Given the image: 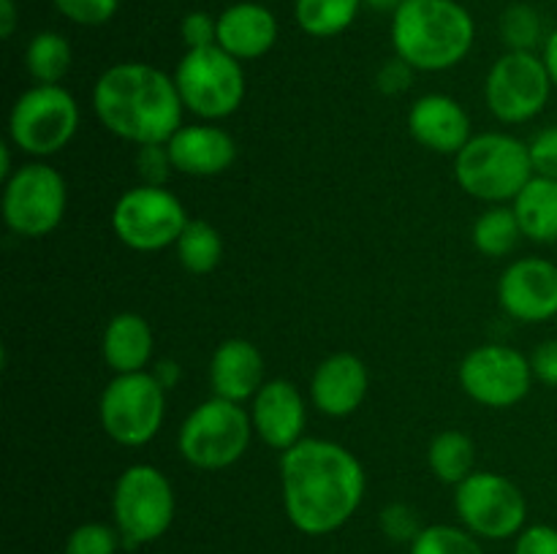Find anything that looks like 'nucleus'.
I'll return each instance as SVG.
<instances>
[{
    "mask_svg": "<svg viewBox=\"0 0 557 554\" xmlns=\"http://www.w3.org/2000/svg\"><path fill=\"white\" fill-rule=\"evenodd\" d=\"M283 508L305 536H330L348 525L368 489L364 467L346 445L302 438L281 454Z\"/></svg>",
    "mask_w": 557,
    "mask_h": 554,
    "instance_id": "1",
    "label": "nucleus"
},
{
    "mask_svg": "<svg viewBox=\"0 0 557 554\" xmlns=\"http://www.w3.org/2000/svg\"><path fill=\"white\" fill-rule=\"evenodd\" d=\"M92 112L103 128L136 147L166 144L183 128L174 76L147 63H114L92 87Z\"/></svg>",
    "mask_w": 557,
    "mask_h": 554,
    "instance_id": "2",
    "label": "nucleus"
},
{
    "mask_svg": "<svg viewBox=\"0 0 557 554\" xmlns=\"http://www.w3.org/2000/svg\"><path fill=\"white\" fill-rule=\"evenodd\" d=\"M473 36V16L457 0H406L392 14V47L413 71L455 68Z\"/></svg>",
    "mask_w": 557,
    "mask_h": 554,
    "instance_id": "3",
    "label": "nucleus"
},
{
    "mask_svg": "<svg viewBox=\"0 0 557 554\" xmlns=\"http://www.w3.org/2000/svg\"><path fill=\"white\" fill-rule=\"evenodd\" d=\"M455 177L468 196L487 204H506L533 177L531 152L522 139L500 130L471 136L455 155Z\"/></svg>",
    "mask_w": 557,
    "mask_h": 554,
    "instance_id": "4",
    "label": "nucleus"
},
{
    "mask_svg": "<svg viewBox=\"0 0 557 554\" xmlns=\"http://www.w3.org/2000/svg\"><path fill=\"white\" fill-rule=\"evenodd\" d=\"M177 511V498L166 473L158 467L131 465L120 473L112 492V525L125 549L156 543L169 532Z\"/></svg>",
    "mask_w": 557,
    "mask_h": 554,
    "instance_id": "5",
    "label": "nucleus"
},
{
    "mask_svg": "<svg viewBox=\"0 0 557 554\" xmlns=\"http://www.w3.org/2000/svg\"><path fill=\"white\" fill-rule=\"evenodd\" d=\"M250 413L239 402L210 396L188 413L177 435L183 459L196 470H226L243 459L253 438Z\"/></svg>",
    "mask_w": 557,
    "mask_h": 554,
    "instance_id": "6",
    "label": "nucleus"
},
{
    "mask_svg": "<svg viewBox=\"0 0 557 554\" xmlns=\"http://www.w3.org/2000/svg\"><path fill=\"white\" fill-rule=\"evenodd\" d=\"M174 85L185 112L205 123L237 112L245 101V71L237 58L221 47L188 49L174 71Z\"/></svg>",
    "mask_w": 557,
    "mask_h": 554,
    "instance_id": "7",
    "label": "nucleus"
},
{
    "mask_svg": "<svg viewBox=\"0 0 557 554\" xmlns=\"http://www.w3.org/2000/svg\"><path fill=\"white\" fill-rule=\"evenodd\" d=\"M79 128V103L63 85H33L14 101L9 139L20 152L49 158L69 147Z\"/></svg>",
    "mask_w": 557,
    "mask_h": 554,
    "instance_id": "8",
    "label": "nucleus"
},
{
    "mask_svg": "<svg viewBox=\"0 0 557 554\" xmlns=\"http://www.w3.org/2000/svg\"><path fill=\"white\" fill-rule=\"evenodd\" d=\"M166 416V389L150 369L114 375L98 400L101 427L114 443L139 449L150 443L163 427Z\"/></svg>",
    "mask_w": 557,
    "mask_h": 554,
    "instance_id": "9",
    "label": "nucleus"
},
{
    "mask_svg": "<svg viewBox=\"0 0 557 554\" xmlns=\"http://www.w3.org/2000/svg\"><path fill=\"white\" fill-rule=\"evenodd\" d=\"M3 223L25 239H41L63 223L69 188L63 174L44 161L25 163L3 182Z\"/></svg>",
    "mask_w": 557,
    "mask_h": 554,
    "instance_id": "10",
    "label": "nucleus"
},
{
    "mask_svg": "<svg viewBox=\"0 0 557 554\" xmlns=\"http://www.w3.org/2000/svg\"><path fill=\"white\" fill-rule=\"evenodd\" d=\"M455 511L462 527L484 541H506L525 530L528 500L511 478L476 470L455 487Z\"/></svg>",
    "mask_w": 557,
    "mask_h": 554,
    "instance_id": "11",
    "label": "nucleus"
},
{
    "mask_svg": "<svg viewBox=\"0 0 557 554\" xmlns=\"http://www.w3.org/2000/svg\"><path fill=\"white\" fill-rule=\"evenodd\" d=\"M188 221L183 201L166 190V185H136L120 196L112 210L117 239L139 253H156L177 244Z\"/></svg>",
    "mask_w": 557,
    "mask_h": 554,
    "instance_id": "12",
    "label": "nucleus"
},
{
    "mask_svg": "<svg viewBox=\"0 0 557 554\" xmlns=\"http://www.w3.org/2000/svg\"><path fill=\"white\" fill-rule=\"evenodd\" d=\"M553 76L536 52H506L490 68L484 101L495 119L520 125L544 112L553 96Z\"/></svg>",
    "mask_w": 557,
    "mask_h": 554,
    "instance_id": "13",
    "label": "nucleus"
},
{
    "mask_svg": "<svg viewBox=\"0 0 557 554\" xmlns=\"http://www.w3.org/2000/svg\"><path fill=\"white\" fill-rule=\"evenodd\" d=\"M462 391L484 407H515L531 394V358L511 345L487 342L468 353L457 369Z\"/></svg>",
    "mask_w": 557,
    "mask_h": 554,
    "instance_id": "14",
    "label": "nucleus"
},
{
    "mask_svg": "<svg viewBox=\"0 0 557 554\" xmlns=\"http://www.w3.org/2000/svg\"><path fill=\"white\" fill-rule=\"evenodd\" d=\"M498 302L509 318L544 324L557 315V264L539 255L511 261L498 280Z\"/></svg>",
    "mask_w": 557,
    "mask_h": 554,
    "instance_id": "15",
    "label": "nucleus"
},
{
    "mask_svg": "<svg viewBox=\"0 0 557 554\" xmlns=\"http://www.w3.org/2000/svg\"><path fill=\"white\" fill-rule=\"evenodd\" d=\"M248 413L253 432L281 454L305 438L308 407H305L302 391L292 380H267L259 394L250 400Z\"/></svg>",
    "mask_w": 557,
    "mask_h": 554,
    "instance_id": "16",
    "label": "nucleus"
},
{
    "mask_svg": "<svg viewBox=\"0 0 557 554\" xmlns=\"http://www.w3.org/2000/svg\"><path fill=\"white\" fill-rule=\"evenodd\" d=\"M370 391L368 364L357 353H332L310 378V402L330 418H346L362 407Z\"/></svg>",
    "mask_w": 557,
    "mask_h": 554,
    "instance_id": "17",
    "label": "nucleus"
},
{
    "mask_svg": "<svg viewBox=\"0 0 557 554\" xmlns=\"http://www.w3.org/2000/svg\"><path fill=\"white\" fill-rule=\"evenodd\" d=\"M408 130L424 150L457 155L471 141V117L451 96L428 92L413 101L408 112Z\"/></svg>",
    "mask_w": 557,
    "mask_h": 554,
    "instance_id": "18",
    "label": "nucleus"
},
{
    "mask_svg": "<svg viewBox=\"0 0 557 554\" xmlns=\"http://www.w3.org/2000/svg\"><path fill=\"white\" fill-rule=\"evenodd\" d=\"M174 172L188 177H218L237 161V141L218 125H183L166 141Z\"/></svg>",
    "mask_w": 557,
    "mask_h": 554,
    "instance_id": "19",
    "label": "nucleus"
},
{
    "mask_svg": "<svg viewBox=\"0 0 557 554\" xmlns=\"http://www.w3.org/2000/svg\"><path fill=\"white\" fill-rule=\"evenodd\" d=\"M264 383V356L253 342L232 337L215 348L210 358L212 396L243 405L245 400H253Z\"/></svg>",
    "mask_w": 557,
    "mask_h": 554,
    "instance_id": "20",
    "label": "nucleus"
},
{
    "mask_svg": "<svg viewBox=\"0 0 557 554\" xmlns=\"http://www.w3.org/2000/svg\"><path fill=\"white\" fill-rule=\"evenodd\" d=\"M277 41V20L261 3H234L218 16V47L232 58H264Z\"/></svg>",
    "mask_w": 557,
    "mask_h": 554,
    "instance_id": "21",
    "label": "nucleus"
},
{
    "mask_svg": "<svg viewBox=\"0 0 557 554\" xmlns=\"http://www.w3.org/2000/svg\"><path fill=\"white\" fill-rule=\"evenodd\" d=\"M101 353L114 375L145 373L156 353L152 326L139 313H117L103 329Z\"/></svg>",
    "mask_w": 557,
    "mask_h": 554,
    "instance_id": "22",
    "label": "nucleus"
},
{
    "mask_svg": "<svg viewBox=\"0 0 557 554\" xmlns=\"http://www.w3.org/2000/svg\"><path fill=\"white\" fill-rule=\"evenodd\" d=\"M522 237L539 244L557 242V179L533 174L525 188L511 201Z\"/></svg>",
    "mask_w": 557,
    "mask_h": 554,
    "instance_id": "23",
    "label": "nucleus"
},
{
    "mask_svg": "<svg viewBox=\"0 0 557 554\" xmlns=\"http://www.w3.org/2000/svg\"><path fill=\"white\" fill-rule=\"evenodd\" d=\"M428 465L438 481L457 487L476 473V443L460 429H444L430 440Z\"/></svg>",
    "mask_w": 557,
    "mask_h": 554,
    "instance_id": "24",
    "label": "nucleus"
},
{
    "mask_svg": "<svg viewBox=\"0 0 557 554\" xmlns=\"http://www.w3.org/2000/svg\"><path fill=\"white\" fill-rule=\"evenodd\" d=\"M471 239L473 248L482 255H487V259H504V255L515 253V248L522 239V228L515 210L504 204L490 206L473 223Z\"/></svg>",
    "mask_w": 557,
    "mask_h": 554,
    "instance_id": "25",
    "label": "nucleus"
},
{
    "mask_svg": "<svg viewBox=\"0 0 557 554\" xmlns=\"http://www.w3.org/2000/svg\"><path fill=\"white\" fill-rule=\"evenodd\" d=\"M362 0H294V20L308 36H341L357 20Z\"/></svg>",
    "mask_w": 557,
    "mask_h": 554,
    "instance_id": "26",
    "label": "nucleus"
},
{
    "mask_svg": "<svg viewBox=\"0 0 557 554\" xmlns=\"http://www.w3.org/2000/svg\"><path fill=\"white\" fill-rule=\"evenodd\" d=\"M25 68L36 85H60L71 71V43L54 30L36 33L25 49Z\"/></svg>",
    "mask_w": 557,
    "mask_h": 554,
    "instance_id": "27",
    "label": "nucleus"
},
{
    "mask_svg": "<svg viewBox=\"0 0 557 554\" xmlns=\"http://www.w3.org/2000/svg\"><path fill=\"white\" fill-rule=\"evenodd\" d=\"M177 259L185 272L190 275H210L218 269L223 259V239L218 228L207 221H188V226L180 234L177 244Z\"/></svg>",
    "mask_w": 557,
    "mask_h": 554,
    "instance_id": "28",
    "label": "nucleus"
},
{
    "mask_svg": "<svg viewBox=\"0 0 557 554\" xmlns=\"http://www.w3.org/2000/svg\"><path fill=\"white\" fill-rule=\"evenodd\" d=\"M500 38H504L509 52H533L544 38L542 14L528 3H511L509 9L500 14Z\"/></svg>",
    "mask_w": 557,
    "mask_h": 554,
    "instance_id": "29",
    "label": "nucleus"
},
{
    "mask_svg": "<svg viewBox=\"0 0 557 554\" xmlns=\"http://www.w3.org/2000/svg\"><path fill=\"white\" fill-rule=\"evenodd\" d=\"M408 554H484V549L466 527L430 525L413 538Z\"/></svg>",
    "mask_w": 557,
    "mask_h": 554,
    "instance_id": "30",
    "label": "nucleus"
},
{
    "mask_svg": "<svg viewBox=\"0 0 557 554\" xmlns=\"http://www.w3.org/2000/svg\"><path fill=\"white\" fill-rule=\"evenodd\" d=\"M123 546L117 527L107 521H85L65 538L63 554H117Z\"/></svg>",
    "mask_w": 557,
    "mask_h": 554,
    "instance_id": "31",
    "label": "nucleus"
},
{
    "mask_svg": "<svg viewBox=\"0 0 557 554\" xmlns=\"http://www.w3.org/2000/svg\"><path fill=\"white\" fill-rule=\"evenodd\" d=\"M381 532L395 543H408L411 546L413 538L424 530L419 514L406 503H389L379 516Z\"/></svg>",
    "mask_w": 557,
    "mask_h": 554,
    "instance_id": "32",
    "label": "nucleus"
},
{
    "mask_svg": "<svg viewBox=\"0 0 557 554\" xmlns=\"http://www.w3.org/2000/svg\"><path fill=\"white\" fill-rule=\"evenodd\" d=\"M54 9L71 20L74 25L98 27L107 25L114 14H117L120 0H52Z\"/></svg>",
    "mask_w": 557,
    "mask_h": 554,
    "instance_id": "33",
    "label": "nucleus"
},
{
    "mask_svg": "<svg viewBox=\"0 0 557 554\" xmlns=\"http://www.w3.org/2000/svg\"><path fill=\"white\" fill-rule=\"evenodd\" d=\"M136 168H139L141 185H166L169 174L174 172L172 155L166 144H145L136 152Z\"/></svg>",
    "mask_w": 557,
    "mask_h": 554,
    "instance_id": "34",
    "label": "nucleus"
},
{
    "mask_svg": "<svg viewBox=\"0 0 557 554\" xmlns=\"http://www.w3.org/2000/svg\"><path fill=\"white\" fill-rule=\"evenodd\" d=\"M533 174L557 179V125H547L528 141Z\"/></svg>",
    "mask_w": 557,
    "mask_h": 554,
    "instance_id": "35",
    "label": "nucleus"
},
{
    "mask_svg": "<svg viewBox=\"0 0 557 554\" xmlns=\"http://www.w3.org/2000/svg\"><path fill=\"white\" fill-rule=\"evenodd\" d=\"M180 36H183L188 49H205L218 43V20L207 11H190L185 14L183 25H180Z\"/></svg>",
    "mask_w": 557,
    "mask_h": 554,
    "instance_id": "36",
    "label": "nucleus"
},
{
    "mask_svg": "<svg viewBox=\"0 0 557 554\" xmlns=\"http://www.w3.org/2000/svg\"><path fill=\"white\" fill-rule=\"evenodd\" d=\"M515 554H557V527H525V530L515 538Z\"/></svg>",
    "mask_w": 557,
    "mask_h": 554,
    "instance_id": "37",
    "label": "nucleus"
},
{
    "mask_svg": "<svg viewBox=\"0 0 557 554\" xmlns=\"http://www.w3.org/2000/svg\"><path fill=\"white\" fill-rule=\"evenodd\" d=\"M411 79H413V68L406 63V60L395 54V58L386 60V63L379 68L375 85H379V90L384 92V96H400V92H406L408 87H411Z\"/></svg>",
    "mask_w": 557,
    "mask_h": 554,
    "instance_id": "38",
    "label": "nucleus"
},
{
    "mask_svg": "<svg viewBox=\"0 0 557 554\" xmlns=\"http://www.w3.org/2000/svg\"><path fill=\"white\" fill-rule=\"evenodd\" d=\"M531 367H533V378L542 380V383L549 386V389H557V337L555 340L542 342V345L533 351Z\"/></svg>",
    "mask_w": 557,
    "mask_h": 554,
    "instance_id": "39",
    "label": "nucleus"
},
{
    "mask_svg": "<svg viewBox=\"0 0 557 554\" xmlns=\"http://www.w3.org/2000/svg\"><path fill=\"white\" fill-rule=\"evenodd\" d=\"M150 373L156 375L158 383H161L166 391L174 389V386L180 383V378H183V369H180V364L177 362H169V358H166V362H158L156 367L150 369Z\"/></svg>",
    "mask_w": 557,
    "mask_h": 554,
    "instance_id": "40",
    "label": "nucleus"
},
{
    "mask_svg": "<svg viewBox=\"0 0 557 554\" xmlns=\"http://www.w3.org/2000/svg\"><path fill=\"white\" fill-rule=\"evenodd\" d=\"M16 30V3L14 0H0V36L11 38Z\"/></svg>",
    "mask_w": 557,
    "mask_h": 554,
    "instance_id": "41",
    "label": "nucleus"
},
{
    "mask_svg": "<svg viewBox=\"0 0 557 554\" xmlns=\"http://www.w3.org/2000/svg\"><path fill=\"white\" fill-rule=\"evenodd\" d=\"M544 65H547L549 76H553V85L557 87V27L553 33L547 36V41H544Z\"/></svg>",
    "mask_w": 557,
    "mask_h": 554,
    "instance_id": "42",
    "label": "nucleus"
},
{
    "mask_svg": "<svg viewBox=\"0 0 557 554\" xmlns=\"http://www.w3.org/2000/svg\"><path fill=\"white\" fill-rule=\"evenodd\" d=\"M11 147L14 144H9V141L0 144V179H3V182L16 172V168H11Z\"/></svg>",
    "mask_w": 557,
    "mask_h": 554,
    "instance_id": "43",
    "label": "nucleus"
},
{
    "mask_svg": "<svg viewBox=\"0 0 557 554\" xmlns=\"http://www.w3.org/2000/svg\"><path fill=\"white\" fill-rule=\"evenodd\" d=\"M362 3H368L370 9H375V11H392V14H395V11L400 9L406 0H362Z\"/></svg>",
    "mask_w": 557,
    "mask_h": 554,
    "instance_id": "44",
    "label": "nucleus"
}]
</instances>
